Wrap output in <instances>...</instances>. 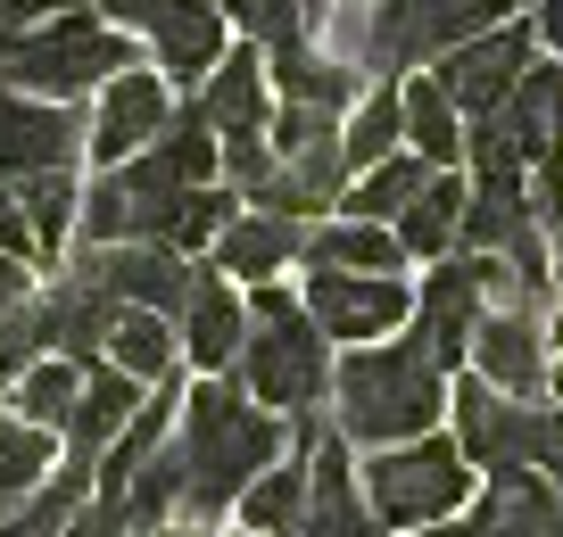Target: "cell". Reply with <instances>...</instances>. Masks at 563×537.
<instances>
[{
	"instance_id": "83f0119b",
	"label": "cell",
	"mask_w": 563,
	"mask_h": 537,
	"mask_svg": "<svg viewBox=\"0 0 563 537\" xmlns=\"http://www.w3.org/2000/svg\"><path fill=\"white\" fill-rule=\"evenodd\" d=\"M497 116H506V133L522 141L530 166H539L547 149H563V58H539V67L522 75V91H514Z\"/></svg>"
},
{
	"instance_id": "9a60e30c",
	"label": "cell",
	"mask_w": 563,
	"mask_h": 537,
	"mask_svg": "<svg viewBox=\"0 0 563 537\" xmlns=\"http://www.w3.org/2000/svg\"><path fill=\"white\" fill-rule=\"evenodd\" d=\"M175 331H183V365H199V381H224V372L241 365V347H249V298H241V281H224L208 257H199L191 306L175 314Z\"/></svg>"
},
{
	"instance_id": "1f68e13d",
	"label": "cell",
	"mask_w": 563,
	"mask_h": 537,
	"mask_svg": "<svg viewBox=\"0 0 563 537\" xmlns=\"http://www.w3.org/2000/svg\"><path fill=\"white\" fill-rule=\"evenodd\" d=\"M58 447H67L58 430H34V422L0 414V521H9V513H18V504L58 471Z\"/></svg>"
},
{
	"instance_id": "30bf717a",
	"label": "cell",
	"mask_w": 563,
	"mask_h": 537,
	"mask_svg": "<svg viewBox=\"0 0 563 537\" xmlns=\"http://www.w3.org/2000/svg\"><path fill=\"white\" fill-rule=\"evenodd\" d=\"M166 116H175V83H166L158 67L108 75L100 100H91V124H84V157L91 166H124V157H141L166 133Z\"/></svg>"
},
{
	"instance_id": "60d3db41",
	"label": "cell",
	"mask_w": 563,
	"mask_h": 537,
	"mask_svg": "<svg viewBox=\"0 0 563 537\" xmlns=\"http://www.w3.org/2000/svg\"><path fill=\"white\" fill-rule=\"evenodd\" d=\"M530 34H539V51L563 58V0H530Z\"/></svg>"
},
{
	"instance_id": "5b68a950",
	"label": "cell",
	"mask_w": 563,
	"mask_h": 537,
	"mask_svg": "<svg viewBox=\"0 0 563 537\" xmlns=\"http://www.w3.org/2000/svg\"><path fill=\"white\" fill-rule=\"evenodd\" d=\"M124 67H133V34H117L100 9H67V18L34 25V34L0 42V83L34 91V100H84Z\"/></svg>"
},
{
	"instance_id": "ab89813d",
	"label": "cell",
	"mask_w": 563,
	"mask_h": 537,
	"mask_svg": "<svg viewBox=\"0 0 563 537\" xmlns=\"http://www.w3.org/2000/svg\"><path fill=\"white\" fill-rule=\"evenodd\" d=\"M539 471L563 488V405H547V422H539Z\"/></svg>"
},
{
	"instance_id": "cb8c5ba5",
	"label": "cell",
	"mask_w": 563,
	"mask_h": 537,
	"mask_svg": "<svg viewBox=\"0 0 563 537\" xmlns=\"http://www.w3.org/2000/svg\"><path fill=\"white\" fill-rule=\"evenodd\" d=\"M307 265H323V273H398L406 248L389 224H365V215H323V224H307Z\"/></svg>"
},
{
	"instance_id": "8992f818",
	"label": "cell",
	"mask_w": 563,
	"mask_h": 537,
	"mask_svg": "<svg viewBox=\"0 0 563 537\" xmlns=\"http://www.w3.org/2000/svg\"><path fill=\"white\" fill-rule=\"evenodd\" d=\"M199 182H183L175 166H166L158 149L124 157V166H100V182L84 191V224H75V240L84 248H124V240H158L175 232L183 199H191Z\"/></svg>"
},
{
	"instance_id": "d6986e66",
	"label": "cell",
	"mask_w": 563,
	"mask_h": 537,
	"mask_svg": "<svg viewBox=\"0 0 563 537\" xmlns=\"http://www.w3.org/2000/svg\"><path fill=\"white\" fill-rule=\"evenodd\" d=\"M208 265L224 281H274V273H290V265H307V224H290V215H274V208H241L224 224V240L208 248Z\"/></svg>"
},
{
	"instance_id": "5bb4252c",
	"label": "cell",
	"mask_w": 563,
	"mask_h": 537,
	"mask_svg": "<svg viewBox=\"0 0 563 537\" xmlns=\"http://www.w3.org/2000/svg\"><path fill=\"white\" fill-rule=\"evenodd\" d=\"M34 314H42V347H51V356H67V365H100V347H108V331H117L124 306L84 273V265H58V273L34 290Z\"/></svg>"
},
{
	"instance_id": "f1b7e54d",
	"label": "cell",
	"mask_w": 563,
	"mask_h": 537,
	"mask_svg": "<svg viewBox=\"0 0 563 537\" xmlns=\"http://www.w3.org/2000/svg\"><path fill=\"white\" fill-rule=\"evenodd\" d=\"M431 174H440V166H422L415 149H398V157H382V166L356 174L349 199H340V215H365V224H389V232H398V215L431 191Z\"/></svg>"
},
{
	"instance_id": "e0dca14e",
	"label": "cell",
	"mask_w": 563,
	"mask_h": 537,
	"mask_svg": "<svg viewBox=\"0 0 563 537\" xmlns=\"http://www.w3.org/2000/svg\"><path fill=\"white\" fill-rule=\"evenodd\" d=\"M481 314H489V298H481V281H473V257H440V273L415 290V323H406V331H415L448 372H464V365H473Z\"/></svg>"
},
{
	"instance_id": "4316f807",
	"label": "cell",
	"mask_w": 563,
	"mask_h": 537,
	"mask_svg": "<svg viewBox=\"0 0 563 537\" xmlns=\"http://www.w3.org/2000/svg\"><path fill=\"white\" fill-rule=\"evenodd\" d=\"M232 521H241L249 537H299V521H307V455L265 463L257 480H249V496L232 504Z\"/></svg>"
},
{
	"instance_id": "b9f144b4",
	"label": "cell",
	"mask_w": 563,
	"mask_h": 537,
	"mask_svg": "<svg viewBox=\"0 0 563 537\" xmlns=\"http://www.w3.org/2000/svg\"><path fill=\"white\" fill-rule=\"evenodd\" d=\"M216 9H224V18H232V25H241V34H249V42H257V34H265V0H216Z\"/></svg>"
},
{
	"instance_id": "d6a6232c",
	"label": "cell",
	"mask_w": 563,
	"mask_h": 537,
	"mask_svg": "<svg viewBox=\"0 0 563 537\" xmlns=\"http://www.w3.org/2000/svg\"><path fill=\"white\" fill-rule=\"evenodd\" d=\"M75 398H84V365H67V356H42V365L25 372L18 389H9V414L34 422V430H58V438H67Z\"/></svg>"
},
{
	"instance_id": "7402d4cb",
	"label": "cell",
	"mask_w": 563,
	"mask_h": 537,
	"mask_svg": "<svg viewBox=\"0 0 563 537\" xmlns=\"http://www.w3.org/2000/svg\"><path fill=\"white\" fill-rule=\"evenodd\" d=\"M141 405H150V389H141L133 372H117V365H84V398H75V422H67V455L100 463V455L117 447L124 430H133Z\"/></svg>"
},
{
	"instance_id": "3957f363",
	"label": "cell",
	"mask_w": 563,
	"mask_h": 537,
	"mask_svg": "<svg viewBox=\"0 0 563 537\" xmlns=\"http://www.w3.org/2000/svg\"><path fill=\"white\" fill-rule=\"evenodd\" d=\"M232 381L282 422L323 414V398H332V339L316 331V314L290 290L257 281L249 290V347H241V365H232Z\"/></svg>"
},
{
	"instance_id": "ee69618b",
	"label": "cell",
	"mask_w": 563,
	"mask_h": 537,
	"mask_svg": "<svg viewBox=\"0 0 563 537\" xmlns=\"http://www.w3.org/2000/svg\"><path fill=\"white\" fill-rule=\"evenodd\" d=\"M150 537H199V529H150Z\"/></svg>"
},
{
	"instance_id": "8fae6325",
	"label": "cell",
	"mask_w": 563,
	"mask_h": 537,
	"mask_svg": "<svg viewBox=\"0 0 563 537\" xmlns=\"http://www.w3.org/2000/svg\"><path fill=\"white\" fill-rule=\"evenodd\" d=\"M84 108L75 100H34V91L0 83V174L25 182V174H67L84 157Z\"/></svg>"
},
{
	"instance_id": "836d02e7",
	"label": "cell",
	"mask_w": 563,
	"mask_h": 537,
	"mask_svg": "<svg viewBox=\"0 0 563 537\" xmlns=\"http://www.w3.org/2000/svg\"><path fill=\"white\" fill-rule=\"evenodd\" d=\"M241 208H249V199L232 191V182H199V191L183 199V215H175V232H166V248L199 265V257H208L216 240H224V224H232V215H241Z\"/></svg>"
},
{
	"instance_id": "d4e9b609",
	"label": "cell",
	"mask_w": 563,
	"mask_h": 537,
	"mask_svg": "<svg viewBox=\"0 0 563 537\" xmlns=\"http://www.w3.org/2000/svg\"><path fill=\"white\" fill-rule=\"evenodd\" d=\"M406 149L422 157V166H440V174H456L464 166V108L440 91V75L422 67V75H406Z\"/></svg>"
},
{
	"instance_id": "4fadbf2b",
	"label": "cell",
	"mask_w": 563,
	"mask_h": 537,
	"mask_svg": "<svg viewBox=\"0 0 563 537\" xmlns=\"http://www.w3.org/2000/svg\"><path fill=\"white\" fill-rule=\"evenodd\" d=\"M141 42H150V67H158L166 83L199 91L216 67H224V51H232V18L216 9V0H158L150 25H141Z\"/></svg>"
},
{
	"instance_id": "6da1fadb",
	"label": "cell",
	"mask_w": 563,
	"mask_h": 537,
	"mask_svg": "<svg viewBox=\"0 0 563 537\" xmlns=\"http://www.w3.org/2000/svg\"><path fill=\"white\" fill-rule=\"evenodd\" d=\"M175 438H183V463H191V496H183V529L208 537L216 521H232V504L249 496L265 463H282V438L290 422L265 414L241 381H199L183 389V414H175Z\"/></svg>"
},
{
	"instance_id": "277c9868",
	"label": "cell",
	"mask_w": 563,
	"mask_h": 537,
	"mask_svg": "<svg viewBox=\"0 0 563 537\" xmlns=\"http://www.w3.org/2000/svg\"><path fill=\"white\" fill-rule=\"evenodd\" d=\"M356 480H365V504H373V521H382L389 537H415V529H440V521H464L481 471L464 463L456 438L422 430V438H406V447H373L365 463H356Z\"/></svg>"
},
{
	"instance_id": "484cf974",
	"label": "cell",
	"mask_w": 563,
	"mask_h": 537,
	"mask_svg": "<svg viewBox=\"0 0 563 537\" xmlns=\"http://www.w3.org/2000/svg\"><path fill=\"white\" fill-rule=\"evenodd\" d=\"M464 199H473V174H431V191L415 199V208L398 215V248L406 257H456V240H464Z\"/></svg>"
},
{
	"instance_id": "7c38bea8",
	"label": "cell",
	"mask_w": 563,
	"mask_h": 537,
	"mask_svg": "<svg viewBox=\"0 0 563 537\" xmlns=\"http://www.w3.org/2000/svg\"><path fill=\"white\" fill-rule=\"evenodd\" d=\"M67 265H84L117 306H150V314H183L191 306V281H199V265L175 257V248H158V240H124V248H84L75 240Z\"/></svg>"
},
{
	"instance_id": "4dcf8cb0",
	"label": "cell",
	"mask_w": 563,
	"mask_h": 537,
	"mask_svg": "<svg viewBox=\"0 0 563 537\" xmlns=\"http://www.w3.org/2000/svg\"><path fill=\"white\" fill-rule=\"evenodd\" d=\"M18 208H25V224H34V257L42 265L67 257L75 224H84V182H75V166L67 174H25V182H18Z\"/></svg>"
},
{
	"instance_id": "44dd1931",
	"label": "cell",
	"mask_w": 563,
	"mask_h": 537,
	"mask_svg": "<svg viewBox=\"0 0 563 537\" xmlns=\"http://www.w3.org/2000/svg\"><path fill=\"white\" fill-rule=\"evenodd\" d=\"M464 529L473 537H563V488L547 471H506V480L481 488Z\"/></svg>"
},
{
	"instance_id": "2e32d148",
	"label": "cell",
	"mask_w": 563,
	"mask_h": 537,
	"mask_svg": "<svg viewBox=\"0 0 563 537\" xmlns=\"http://www.w3.org/2000/svg\"><path fill=\"white\" fill-rule=\"evenodd\" d=\"M473 372L506 398H539L555 389V347H547V314H506L489 306L473 331Z\"/></svg>"
},
{
	"instance_id": "ac0fdd59",
	"label": "cell",
	"mask_w": 563,
	"mask_h": 537,
	"mask_svg": "<svg viewBox=\"0 0 563 537\" xmlns=\"http://www.w3.org/2000/svg\"><path fill=\"white\" fill-rule=\"evenodd\" d=\"M265 83H274V100L332 108V116H349V108L365 100V75L340 67V58L323 51L316 34H282V42H265Z\"/></svg>"
},
{
	"instance_id": "ffe728a7",
	"label": "cell",
	"mask_w": 563,
	"mask_h": 537,
	"mask_svg": "<svg viewBox=\"0 0 563 537\" xmlns=\"http://www.w3.org/2000/svg\"><path fill=\"white\" fill-rule=\"evenodd\" d=\"M199 100V116L216 124V141H232V133H265L274 124V83H265V42H232L224 51V67L208 75V83L191 91Z\"/></svg>"
},
{
	"instance_id": "f546056e",
	"label": "cell",
	"mask_w": 563,
	"mask_h": 537,
	"mask_svg": "<svg viewBox=\"0 0 563 537\" xmlns=\"http://www.w3.org/2000/svg\"><path fill=\"white\" fill-rule=\"evenodd\" d=\"M398 83H406V75H398ZM398 83H365V100L340 116V149H349L356 174L406 149V91H398Z\"/></svg>"
},
{
	"instance_id": "603a6c76",
	"label": "cell",
	"mask_w": 563,
	"mask_h": 537,
	"mask_svg": "<svg viewBox=\"0 0 563 537\" xmlns=\"http://www.w3.org/2000/svg\"><path fill=\"white\" fill-rule=\"evenodd\" d=\"M100 365L133 372L141 389H166V381L183 372V331H175V314L124 306V314H117V331H108V347H100Z\"/></svg>"
},
{
	"instance_id": "f6af8a7d",
	"label": "cell",
	"mask_w": 563,
	"mask_h": 537,
	"mask_svg": "<svg viewBox=\"0 0 563 537\" xmlns=\"http://www.w3.org/2000/svg\"><path fill=\"white\" fill-rule=\"evenodd\" d=\"M555 405H563V356H555Z\"/></svg>"
},
{
	"instance_id": "8d00e7d4",
	"label": "cell",
	"mask_w": 563,
	"mask_h": 537,
	"mask_svg": "<svg viewBox=\"0 0 563 537\" xmlns=\"http://www.w3.org/2000/svg\"><path fill=\"white\" fill-rule=\"evenodd\" d=\"M58 537H133V521H124L117 496H100V488H91V504H84V513H75Z\"/></svg>"
},
{
	"instance_id": "7bdbcfd3",
	"label": "cell",
	"mask_w": 563,
	"mask_h": 537,
	"mask_svg": "<svg viewBox=\"0 0 563 537\" xmlns=\"http://www.w3.org/2000/svg\"><path fill=\"white\" fill-rule=\"evenodd\" d=\"M415 537H473L464 521H440V529H415Z\"/></svg>"
},
{
	"instance_id": "74e56055",
	"label": "cell",
	"mask_w": 563,
	"mask_h": 537,
	"mask_svg": "<svg viewBox=\"0 0 563 537\" xmlns=\"http://www.w3.org/2000/svg\"><path fill=\"white\" fill-rule=\"evenodd\" d=\"M0 257H34V224H25L18 182H9V174H0Z\"/></svg>"
},
{
	"instance_id": "7a4b0ae2",
	"label": "cell",
	"mask_w": 563,
	"mask_h": 537,
	"mask_svg": "<svg viewBox=\"0 0 563 537\" xmlns=\"http://www.w3.org/2000/svg\"><path fill=\"white\" fill-rule=\"evenodd\" d=\"M448 381L456 372L406 331V339H373V347H340L332 365V430L349 447H406V438L448 422Z\"/></svg>"
},
{
	"instance_id": "d590c367",
	"label": "cell",
	"mask_w": 563,
	"mask_h": 537,
	"mask_svg": "<svg viewBox=\"0 0 563 537\" xmlns=\"http://www.w3.org/2000/svg\"><path fill=\"white\" fill-rule=\"evenodd\" d=\"M67 9H100V0H0V42H9V34H34V25L67 18Z\"/></svg>"
},
{
	"instance_id": "ba28073f",
	"label": "cell",
	"mask_w": 563,
	"mask_h": 537,
	"mask_svg": "<svg viewBox=\"0 0 563 537\" xmlns=\"http://www.w3.org/2000/svg\"><path fill=\"white\" fill-rule=\"evenodd\" d=\"M299 306L316 314V331L332 347H373L398 323H415V290L398 273H323V265H307Z\"/></svg>"
},
{
	"instance_id": "f35d334b",
	"label": "cell",
	"mask_w": 563,
	"mask_h": 537,
	"mask_svg": "<svg viewBox=\"0 0 563 537\" xmlns=\"http://www.w3.org/2000/svg\"><path fill=\"white\" fill-rule=\"evenodd\" d=\"M34 290H42L34 265H25V257H0V323H9L18 306H34Z\"/></svg>"
},
{
	"instance_id": "e575fe53",
	"label": "cell",
	"mask_w": 563,
	"mask_h": 537,
	"mask_svg": "<svg viewBox=\"0 0 563 537\" xmlns=\"http://www.w3.org/2000/svg\"><path fill=\"white\" fill-rule=\"evenodd\" d=\"M265 174H274V141H265V133H232V141H224V182H232L241 199H257Z\"/></svg>"
},
{
	"instance_id": "9c48e42d",
	"label": "cell",
	"mask_w": 563,
	"mask_h": 537,
	"mask_svg": "<svg viewBox=\"0 0 563 537\" xmlns=\"http://www.w3.org/2000/svg\"><path fill=\"white\" fill-rule=\"evenodd\" d=\"M530 67H539V34H530V18H506V25H489V34L456 42L431 75H440V91L464 108V124H473V116H497V108L522 91Z\"/></svg>"
},
{
	"instance_id": "52a82bcc",
	"label": "cell",
	"mask_w": 563,
	"mask_h": 537,
	"mask_svg": "<svg viewBox=\"0 0 563 537\" xmlns=\"http://www.w3.org/2000/svg\"><path fill=\"white\" fill-rule=\"evenodd\" d=\"M448 422H456V447L481 480H506V471H539V398H506L481 372H456L448 381Z\"/></svg>"
}]
</instances>
